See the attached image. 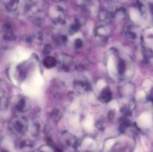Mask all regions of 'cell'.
<instances>
[{"label":"cell","mask_w":153,"mask_h":152,"mask_svg":"<svg viewBox=\"0 0 153 152\" xmlns=\"http://www.w3.org/2000/svg\"><path fill=\"white\" fill-rule=\"evenodd\" d=\"M97 148L95 141L91 137H85L82 141H79L77 150L79 152H94Z\"/></svg>","instance_id":"5bb4252c"},{"label":"cell","mask_w":153,"mask_h":152,"mask_svg":"<svg viewBox=\"0 0 153 152\" xmlns=\"http://www.w3.org/2000/svg\"><path fill=\"white\" fill-rule=\"evenodd\" d=\"M49 16L52 23L56 26H64L67 25V14L65 10L61 6L55 5L51 7Z\"/></svg>","instance_id":"52a82bcc"},{"label":"cell","mask_w":153,"mask_h":152,"mask_svg":"<svg viewBox=\"0 0 153 152\" xmlns=\"http://www.w3.org/2000/svg\"><path fill=\"white\" fill-rule=\"evenodd\" d=\"M141 43L143 46V52L145 59L150 61L152 55V28H146L141 34Z\"/></svg>","instance_id":"8992f818"},{"label":"cell","mask_w":153,"mask_h":152,"mask_svg":"<svg viewBox=\"0 0 153 152\" xmlns=\"http://www.w3.org/2000/svg\"><path fill=\"white\" fill-rule=\"evenodd\" d=\"M61 141L63 145L70 151L77 150L79 140L76 135L68 131H64L61 136Z\"/></svg>","instance_id":"30bf717a"},{"label":"cell","mask_w":153,"mask_h":152,"mask_svg":"<svg viewBox=\"0 0 153 152\" xmlns=\"http://www.w3.org/2000/svg\"><path fill=\"white\" fill-rule=\"evenodd\" d=\"M43 65L48 69L53 68L57 66V59L54 57L47 56L43 60Z\"/></svg>","instance_id":"ffe728a7"},{"label":"cell","mask_w":153,"mask_h":152,"mask_svg":"<svg viewBox=\"0 0 153 152\" xmlns=\"http://www.w3.org/2000/svg\"><path fill=\"white\" fill-rule=\"evenodd\" d=\"M53 1H61V0H53Z\"/></svg>","instance_id":"cb8c5ba5"},{"label":"cell","mask_w":153,"mask_h":152,"mask_svg":"<svg viewBox=\"0 0 153 152\" xmlns=\"http://www.w3.org/2000/svg\"><path fill=\"white\" fill-rule=\"evenodd\" d=\"M28 125L29 122L25 116L16 115L10 119L8 127L10 131L15 135L24 136L28 133Z\"/></svg>","instance_id":"277c9868"},{"label":"cell","mask_w":153,"mask_h":152,"mask_svg":"<svg viewBox=\"0 0 153 152\" xmlns=\"http://www.w3.org/2000/svg\"><path fill=\"white\" fill-rule=\"evenodd\" d=\"M43 129H44V125L41 119L39 118H35L31 122H29L27 134H29L32 139H35L40 137L42 133L43 132Z\"/></svg>","instance_id":"8fae6325"},{"label":"cell","mask_w":153,"mask_h":152,"mask_svg":"<svg viewBox=\"0 0 153 152\" xmlns=\"http://www.w3.org/2000/svg\"><path fill=\"white\" fill-rule=\"evenodd\" d=\"M133 142L128 137H118L107 140L103 152H131Z\"/></svg>","instance_id":"7a4b0ae2"},{"label":"cell","mask_w":153,"mask_h":152,"mask_svg":"<svg viewBox=\"0 0 153 152\" xmlns=\"http://www.w3.org/2000/svg\"><path fill=\"white\" fill-rule=\"evenodd\" d=\"M79 3L86 10H91L95 5V0H79Z\"/></svg>","instance_id":"44dd1931"},{"label":"cell","mask_w":153,"mask_h":152,"mask_svg":"<svg viewBox=\"0 0 153 152\" xmlns=\"http://www.w3.org/2000/svg\"><path fill=\"white\" fill-rule=\"evenodd\" d=\"M36 152H55L53 149L48 145H43L40 147Z\"/></svg>","instance_id":"7402d4cb"},{"label":"cell","mask_w":153,"mask_h":152,"mask_svg":"<svg viewBox=\"0 0 153 152\" xmlns=\"http://www.w3.org/2000/svg\"><path fill=\"white\" fill-rule=\"evenodd\" d=\"M134 92H135L134 86L129 81L124 83L120 87V94L123 98L127 100V101H129L131 99Z\"/></svg>","instance_id":"9a60e30c"},{"label":"cell","mask_w":153,"mask_h":152,"mask_svg":"<svg viewBox=\"0 0 153 152\" xmlns=\"http://www.w3.org/2000/svg\"><path fill=\"white\" fill-rule=\"evenodd\" d=\"M94 35L96 41L98 43H106L111 35V28L109 24L100 23L96 26L94 31Z\"/></svg>","instance_id":"9c48e42d"},{"label":"cell","mask_w":153,"mask_h":152,"mask_svg":"<svg viewBox=\"0 0 153 152\" xmlns=\"http://www.w3.org/2000/svg\"><path fill=\"white\" fill-rule=\"evenodd\" d=\"M25 0H1V4L6 11L10 13H16L22 10Z\"/></svg>","instance_id":"7c38bea8"},{"label":"cell","mask_w":153,"mask_h":152,"mask_svg":"<svg viewBox=\"0 0 153 152\" xmlns=\"http://www.w3.org/2000/svg\"><path fill=\"white\" fill-rule=\"evenodd\" d=\"M106 66L114 77L123 81L129 80L134 73L132 59L117 49H111L106 57Z\"/></svg>","instance_id":"6da1fadb"},{"label":"cell","mask_w":153,"mask_h":152,"mask_svg":"<svg viewBox=\"0 0 153 152\" xmlns=\"http://www.w3.org/2000/svg\"><path fill=\"white\" fill-rule=\"evenodd\" d=\"M34 142L31 139L26 138L21 140L18 144V148L21 152H29L33 149Z\"/></svg>","instance_id":"ac0fdd59"},{"label":"cell","mask_w":153,"mask_h":152,"mask_svg":"<svg viewBox=\"0 0 153 152\" xmlns=\"http://www.w3.org/2000/svg\"><path fill=\"white\" fill-rule=\"evenodd\" d=\"M97 95L99 100L103 103H108L111 101L112 95L111 89L106 81L104 80H99L96 84Z\"/></svg>","instance_id":"ba28073f"},{"label":"cell","mask_w":153,"mask_h":152,"mask_svg":"<svg viewBox=\"0 0 153 152\" xmlns=\"http://www.w3.org/2000/svg\"><path fill=\"white\" fill-rule=\"evenodd\" d=\"M138 28L137 25L128 24L125 28V36L129 40H135L138 37Z\"/></svg>","instance_id":"e0dca14e"},{"label":"cell","mask_w":153,"mask_h":152,"mask_svg":"<svg viewBox=\"0 0 153 152\" xmlns=\"http://www.w3.org/2000/svg\"><path fill=\"white\" fill-rule=\"evenodd\" d=\"M7 94L4 88L0 85V111L4 109L7 106Z\"/></svg>","instance_id":"d6986e66"},{"label":"cell","mask_w":153,"mask_h":152,"mask_svg":"<svg viewBox=\"0 0 153 152\" xmlns=\"http://www.w3.org/2000/svg\"><path fill=\"white\" fill-rule=\"evenodd\" d=\"M57 59V66L61 70L65 72H70L76 67V63L71 57L67 55H61Z\"/></svg>","instance_id":"4fadbf2b"},{"label":"cell","mask_w":153,"mask_h":152,"mask_svg":"<svg viewBox=\"0 0 153 152\" xmlns=\"http://www.w3.org/2000/svg\"><path fill=\"white\" fill-rule=\"evenodd\" d=\"M74 89L77 93L84 94L90 89V83L85 79L80 78L74 81Z\"/></svg>","instance_id":"2e32d148"},{"label":"cell","mask_w":153,"mask_h":152,"mask_svg":"<svg viewBox=\"0 0 153 152\" xmlns=\"http://www.w3.org/2000/svg\"><path fill=\"white\" fill-rule=\"evenodd\" d=\"M52 119H53L55 122H57V121L61 119V113L58 110H55L52 111Z\"/></svg>","instance_id":"603a6c76"},{"label":"cell","mask_w":153,"mask_h":152,"mask_svg":"<svg viewBox=\"0 0 153 152\" xmlns=\"http://www.w3.org/2000/svg\"><path fill=\"white\" fill-rule=\"evenodd\" d=\"M11 107L13 111L19 116H23L28 113L31 108L30 100L24 95H17L14 96L11 101Z\"/></svg>","instance_id":"5b68a950"},{"label":"cell","mask_w":153,"mask_h":152,"mask_svg":"<svg viewBox=\"0 0 153 152\" xmlns=\"http://www.w3.org/2000/svg\"><path fill=\"white\" fill-rule=\"evenodd\" d=\"M22 10L31 18L41 19L45 10L44 0H25Z\"/></svg>","instance_id":"3957f363"}]
</instances>
